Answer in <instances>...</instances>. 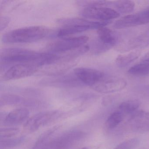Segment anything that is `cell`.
Here are the masks:
<instances>
[{"label":"cell","instance_id":"obj_29","mask_svg":"<svg viewBox=\"0 0 149 149\" xmlns=\"http://www.w3.org/2000/svg\"><path fill=\"white\" fill-rule=\"evenodd\" d=\"M79 149H92L91 148H88V147H84V148H81Z\"/></svg>","mask_w":149,"mask_h":149},{"label":"cell","instance_id":"obj_19","mask_svg":"<svg viewBox=\"0 0 149 149\" xmlns=\"http://www.w3.org/2000/svg\"><path fill=\"white\" fill-rule=\"evenodd\" d=\"M140 102L137 99L127 100L122 102L119 106L122 112L131 113L134 112L139 107Z\"/></svg>","mask_w":149,"mask_h":149},{"label":"cell","instance_id":"obj_2","mask_svg":"<svg viewBox=\"0 0 149 149\" xmlns=\"http://www.w3.org/2000/svg\"><path fill=\"white\" fill-rule=\"evenodd\" d=\"M49 30L45 27L34 26L12 30L5 34L2 41L6 43H30L38 41L47 35Z\"/></svg>","mask_w":149,"mask_h":149},{"label":"cell","instance_id":"obj_14","mask_svg":"<svg viewBox=\"0 0 149 149\" xmlns=\"http://www.w3.org/2000/svg\"><path fill=\"white\" fill-rule=\"evenodd\" d=\"M140 55L141 52L138 50L119 55L116 59V64L119 68H124L138 59Z\"/></svg>","mask_w":149,"mask_h":149},{"label":"cell","instance_id":"obj_16","mask_svg":"<svg viewBox=\"0 0 149 149\" xmlns=\"http://www.w3.org/2000/svg\"><path fill=\"white\" fill-rule=\"evenodd\" d=\"M80 135L81 134L75 132L67 134L55 142L54 144L52 146L54 148V149H63V148L70 145V144L74 142L76 138Z\"/></svg>","mask_w":149,"mask_h":149},{"label":"cell","instance_id":"obj_28","mask_svg":"<svg viewBox=\"0 0 149 149\" xmlns=\"http://www.w3.org/2000/svg\"><path fill=\"white\" fill-rule=\"evenodd\" d=\"M144 62L149 63V56H148L147 57H146V59H144Z\"/></svg>","mask_w":149,"mask_h":149},{"label":"cell","instance_id":"obj_5","mask_svg":"<svg viewBox=\"0 0 149 149\" xmlns=\"http://www.w3.org/2000/svg\"><path fill=\"white\" fill-rule=\"evenodd\" d=\"M88 40L89 38L87 36L63 39L51 43L49 47V49L50 53L64 54L84 46Z\"/></svg>","mask_w":149,"mask_h":149},{"label":"cell","instance_id":"obj_20","mask_svg":"<svg viewBox=\"0 0 149 149\" xmlns=\"http://www.w3.org/2000/svg\"><path fill=\"white\" fill-rule=\"evenodd\" d=\"M123 119V115L121 112L116 111L112 113L106 121V125L110 129H114L118 126Z\"/></svg>","mask_w":149,"mask_h":149},{"label":"cell","instance_id":"obj_25","mask_svg":"<svg viewBox=\"0 0 149 149\" xmlns=\"http://www.w3.org/2000/svg\"><path fill=\"white\" fill-rule=\"evenodd\" d=\"M58 127L57 126H56L55 127H53L52 129H50L48 131H47L46 132H44L43 134H42L41 136L40 137V138L38 139L37 143H36V147L40 146V145L42 143H43L45 142V140L47 139L57 129Z\"/></svg>","mask_w":149,"mask_h":149},{"label":"cell","instance_id":"obj_26","mask_svg":"<svg viewBox=\"0 0 149 149\" xmlns=\"http://www.w3.org/2000/svg\"><path fill=\"white\" fill-rule=\"evenodd\" d=\"M22 141V139H15L11 140H5L1 142V149L11 147L15 146L19 143Z\"/></svg>","mask_w":149,"mask_h":149},{"label":"cell","instance_id":"obj_23","mask_svg":"<svg viewBox=\"0 0 149 149\" xmlns=\"http://www.w3.org/2000/svg\"><path fill=\"white\" fill-rule=\"evenodd\" d=\"M139 143V140L138 139H130L122 142L114 149H134Z\"/></svg>","mask_w":149,"mask_h":149},{"label":"cell","instance_id":"obj_12","mask_svg":"<svg viewBox=\"0 0 149 149\" xmlns=\"http://www.w3.org/2000/svg\"><path fill=\"white\" fill-rule=\"evenodd\" d=\"M46 82H49V84L52 85L66 87H74L83 84L75 74L74 76L68 75L56 78L49 79L46 81Z\"/></svg>","mask_w":149,"mask_h":149},{"label":"cell","instance_id":"obj_7","mask_svg":"<svg viewBox=\"0 0 149 149\" xmlns=\"http://www.w3.org/2000/svg\"><path fill=\"white\" fill-rule=\"evenodd\" d=\"M149 23V8L139 13L122 17L115 22L114 27L123 29L144 25Z\"/></svg>","mask_w":149,"mask_h":149},{"label":"cell","instance_id":"obj_6","mask_svg":"<svg viewBox=\"0 0 149 149\" xmlns=\"http://www.w3.org/2000/svg\"><path fill=\"white\" fill-rule=\"evenodd\" d=\"M127 82L123 78L105 75L91 88L99 93H110L120 91L125 88Z\"/></svg>","mask_w":149,"mask_h":149},{"label":"cell","instance_id":"obj_18","mask_svg":"<svg viewBox=\"0 0 149 149\" xmlns=\"http://www.w3.org/2000/svg\"><path fill=\"white\" fill-rule=\"evenodd\" d=\"M114 5L119 13H130L133 12L135 7L134 2L130 1H116L115 2Z\"/></svg>","mask_w":149,"mask_h":149},{"label":"cell","instance_id":"obj_22","mask_svg":"<svg viewBox=\"0 0 149 149\" xmlns=\"http://www.w3.org/2000/svg\"><path fill=\"white\" fill-rule=\"evenodd\" d=\"M148 45H149V30L143 34L138 36L131 42V47H144Z\"/></svg>","mask_w":149,"mask_h":149},{"label":"cell","instance_id":"obj_3","mask_svg":"<svg viewBox=\"0 0 149 149\" xmlns=\"http://www.w3.org/2000/svg\"><path fill=\"white\" fill-rule=\"evenodd\" d=\"M58 22L63 26V27L57 32V36L60 37H65L91 29H97L105 26L110 23L109 21L93 22L80 18L61 19Z\"/></svg>","mask_w":149,"mask_h":149},{"label":"cell","instance_id":"obj_4","mask_svg":"<svg viewBox=\"0 0 149 149\" xmlns=\"http://www.w3.org/2000/svg\"><path fill=\"white\" fill-rule=\"evenodd\" d=\"M103 1H93L84 4L85 7L81 12L83 17L87 19L109 21L118 18L120 13L116 10L103 6Z\"/></svg>","mask_w":149,"mask_h":149},{"label":"cell","instance_id":"obj_1","mask_svg":"<svg viewBox=\"0 0 149 149\" xmlns=\"http://www.w3.org/2000/svg\"><path fill=\"white\" fill-rule=\"evenodd\" d=\"M1 63H32L38 67L49 65L57 61L58 56L50 53H38L19 48L4 49L1 51Z\"/></svg>","mask_w":149,"mask_h":149},{"label":"cell","instance_id":"obj_9","mask_svg":"<svg viewBox=\"0 0 149 149\" xmlns=\"http://www.w3.org/2000/svg\"><path fill=\"white\" fill-rule=\"evenodd\" d=\"M58 114V111H56L38 113L28 120L24 128L29 131H35L55 119Z\"/></svg>","mask_w":149,"mask_h":149},{"label":"cell","instance_id":"obj_11","mask_svg":"<svg viewBox=\"0 0 149 149\" xmlns=\"http://www.w3.org/2000/svg\"><path fill=\"white\" fill-rule=\"evenodd\" d=\"M132 130L135 132H144L149 131V112L141 111L132 115L129 120Z\"/></svg>","mask_w":149,"mask_h":149},{"label":"cell","instance_id":"obj_10","mask_svg":"<svg viewBox=\"0 0 149 149\" xmlns=\"http://www.w3.org/2000/svg\"><path fill=\"white\" fill-rule=\"evenodd\" d=\"M74 74L83 84L91 87L101 81L105 76L102 71L85 68H76Z\"/></svg>","mask_w":149,"mask_h":149},{"label":"cell","instance_id":"obj_15","mask_svg":"<svg viewBox=\"0 0 149 149\" xmlns=\"http://www.w3.org/2000/svg\"><path fill=\"white\" fill-rule=\"evenodd\" d=\"M98 37L101 41L107 46H114L116 43V36L112 31L105 26L97 29Z\"/></svg>","mask_w":149,"mask_h":149},{"label":"cell","instance_id":"obj_21","mask_svg":"<svg viewBox=\"0 0 149 149\" xmlns=\"http://www.w3.org/2000/svg\"><path fill=\"white\" fill-rule=\"evenodd\" d=\"M21 101V97L17 95L13 94H5L0 98L1 106L16 104Z\"/></svg>","mask_w":149,"mask_h":149},{"label":"cell","instance_id":"obj_27","mask_svg":"<svg viewBox=\"0 0 149 149\" xmlns=\"http://www.w3.org/2000/svg\"><path fill=\"white\" fill-rule=\"evenodd\" d=\"M10 19L8 17H3L1 18V23H0V29L1 31H3L7 26L10 22Z\"/></svg>","mask_w":149,"mask_h":149},{"label":"cell","instance_id":"obj_24","mask_svg":"<svg viewBox=\"0 0 149 149\" xmlns=\"http://www.w3.org/2000/svg\"><path fill=\"white\" fill-rule=\"evenodd\" d=\"M19 132V129L16 128H8L1 129L0 130L1 138H9L17 135Z\"/></svg>","mask_w":149,"mask_h":149},{"label":"cell","instance_id":"obj_13","mask_svg":"<svg viewBox=\"0 0 149 149\" xmlns=\"http://www.w3.org/2000/svg\"><path fill=\"white\" fill-rule=\"evenodd\" d=\"M29 111L26 108H20L10 112L5 118V122L8 124H15L23 122L29 115Z\"/></svg>","mask_w":149,"mask_h":149},{"label":"cell","instance_id":"obj_8","mask_svg":"<svg viewBox=\"0 0 149 149\" xmlns=\"http://www.w3.org/2000/svg\"><path fill=\"white\" fill-rule=\"evenodd\" d=\"M39 67L32 63H18L10 68L3 75V81H10L31 76L38 70Z\"/></svg>","mask_w":149,"mask_h":149},{"label":"cell","instance_id":"obj_17","mask_svg":"<svg viewBox=\"0 0 149 149\" xmlns=\"http://www.w3.org/2000/svg\"><path fill=\"white\" fill-rule=\"evenodd\" d=\"M128 73L134 76H144L149 74V63L144 62L134 65L128 70Z\"/></svg>","mask_w":149,"mask_h":149}]
</instances>
